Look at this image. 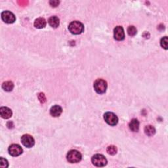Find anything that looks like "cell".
Here are the masks:
<instances>
[{
    "label": "cell",
    "mask_w": 168,
    "mask_h": 168,
    "mask_svg": "<svg viewBox=\"0 0 168 168\" xmlns=\"http://www.w3.org/2000/svg\"><path fill=\"white\" fill-rule=\"evenodd\" d=\"M38 99H39L41 103H42V104L44 103V102L46 101V96H45L44 93H40L39 94Z\"/></svg>",
    "instance_id": "obj_21"
},
{
    "label": "cell",
    "mask_w": 168,
    "mask_h": 168,
    "mask_svg": "<svg viewBox=\"0 0 168 168\" xmlns=\"http://www.w3.org/2000/svg\"><path fill=\"white\" fill-rule=\"evenodd\" d=\"M94 89L97 93L103 94L107 89V83L104 80L98 79L94 83Z\"/></svg>",
    "instance_id": "obj_3"
},
{
    "label": "cell",
    "mask_w": 168,
    "mask_h": 168,
    "mask_svg": "<svg viewBox=\"0 0 168 168\" xmlns=\"http://www.w3.org/2000/svg\"><path fill=\"white\" fill-rule=\"evenodd\" d=\"M114 38L117 41H123L125 39V33L122 26H118L114 28Z\"/></svg>",
    "instance_id": "obj_9"
},
{
    "label": "cell",
    "mask_w": 168,
    "mask_h": 168,
    "mask_svg": "<svg viewBox=\"0 0 168 168\" xmlns=\"http://www.w3.org/2000/svg\"><path fill=\"white\" fill-rule=\"evenodd\" d=\"M67 160L72 163H77L81 160L82 156L79 151L76 150H72L69 151L67 156Z\"/></svg>",
    "instance_id": "obj_2"
},
{
    "label": "cell",
    "mask_w": 168,
    "mask_h": 168,
    "mask_svg": "<svg viewBox=\"0 0 168 168\" xmlns=\"http://www.w3.org/2000/svg\"><path fill=\"white\" fill-rule=\"evenodd\" d=\"M8 151H9V153L11 156H15V157L19 156L22 154L23 153V150L22 149V147L17 144L11 145L9 147Z\"/></svg>",
    "instance_id": "obj_7"
},
{
    "label": "cell",
    "mask_w": 168,
    "mask_h": 168,
    "mask_svg": "<svg viewBox=\"0 0 168 168\" xmlns=\"http://www.w3.org/2000/svg\"><path fill=\"white\" fill-rule=\"evenodd\" d=\"M145 133L146 135H148L149 137H152L156 133V129L153 125H146L145 128Z\"/></svg>",
    "instance_id": "obj_16"
},
{
    "label": "cell",
    "mask_w": 168,
    "mask_h": 168,
    "mask_svg": "<svg viewBox=\"0 0 168 168\" xmlns=\"http://www.w3.org/2000/svg\"><path fill=\"white\" fill-rule=\"evenodd\" d=\"M2 88L5 90V91L9 92L13 89L14 84L11 81H5V82H3V84H2Z\"/></svg>",
    "instance_id": "obj_15"
},
{
    "label": "cell",
    "mask_w": 168,
    "mask_h": 168,
    "mask_svg": "<svg viewBox=\"0 0 168 168\" xmlns=\"http://www.w3.org/2000/svg\"><path fill=\"white\" fill-rule=\"evenodd\" d=\"M2 19L7 24L14 23L16 20L15 15L9 11H5L2 13Z\"/></svg>",
    "instance_id": "obj_6"
},
{
    "label": "cell",
    "mask_w": 168,
    "mask_h": 168,
    "mask_svg": "<svg viewBox=\"0 0 168 168\" xmlns=\"http://www.w3.org/2000/svg\"><path fill=\"white\" fill-rule=\"evenodd\" d=\"M12 114H13V112H12L11 110L8 107L3 106L0 108V115L4 119L10 118L12 116Z\"/></svg>",
    "instance_id": "obj_10"
},
{
    "label": "cell",
    "mask_w": 168,
    "mask_h": 168,
    "mask_svg": "<svg viewBox=\"0 0 168 168\" xmlns=\"http://www.w3.org/2000/svg\"><path fill=\"white\" fill-rule=\"evenodd\" d=\"M21 142L24 146L27 147V148H31L34 145L35 141L34 139L31 135L25 134L22 135V137H21Z\"/></svg>",
    "instance_id": "obj_8"
},
{
    "label": "cell",
    "mask_w": 168,
    "mask_h": 168,
    "mask_svg": "<svg viewBox=\"0 0 168 168\" xmlns=\"http://www.w3.org/2000/svg\"><path fill=\"white\" fill-rule=\"evenodd\" d=\"M46 20L44 18H38L36 19L34 21V26L36 28H38V29H42V28H45L46 26Z\"/></svg>",
    "instance_id": "obj_12"
},
{
    "label": "cell",
    "mask_w": 168,
    "mask_h": 168,
    "mask_svg": "<svg viewBox=\"0 0 168 168\" xmlns=\"http://www.w3.org/2000/svg\"><path fill=\"white\" fill-rule=\"evenodd\" d=\"M63 112V109L59 105L52 106L50 109V114L53 117H59Z\"/></svg>",
    "instance_id": "obj_11"
},
{
    "label": "cell",
    "mask_w": 168,
    "mask_h": 168,
    "mask_svg": "<svg viewBox=\"0 0 168 168\" xmlns=\"http://www.w3.org/2000/svg\"><path fill=\"white\" fill-rule=\"evenodd\" d=\"M137 28H135L134 26H129L128 28V33L129 34V36H135V35L137 34Z\"/></svg>",
    "instance_id": "obj_18"
},
{
    "label": "cell",
    "mask_w": 168,
    "mask_h": 168,
    "mask_svg": "<svg viewBox=\"0 0 168 168\" xmlns=\"http://www.w3.org/2000/svg\"><path fill=\"white\" fill-rule=\"evenodd\" d=\"M139 125H140V124H139V122L137 119H133L129 122V128L131 131H132L133 132H137L139 129Z\"/></svg>",
    "instance_id": "obj_13"
},
{
    "label": "cell",
    "mask_w": 168,
    "mask_h": 168,
    "mask_svg": "<svg viewBox=\"0 0 168 168\" xmlns=\"http://www.w3.org/2000/svg\"><path fill=\"white\" fill-rule=\"evenodd\" d=\"M104 120L107 124L111 126L117 125L118 123V118L113 112H108L104 114Z\"/></svg>",
    "instance_id": "obj_5"
},
{
    "label": "cell",
    "mask_w": 168,
    "mask_h": 168,
    "mask_svg": "<svg viewBox=\"0 0 168 168\" xmlns=\"http://www.w3.org/2000/svg\"><path fill=\"white\" fill-rule=\"evenodd\" d=\"M0 166L3 168H5V167L6 168L9 166V164H8V162L7 161V159H4L3 158H0Z\"/></svg>",
    "instance_id": "obj_20"
},
{
    "label": "cell",
    "mask_w": 168,
    "mask_h": 168,
    "mask_svg": "<svg viewBox=\"0 0 168 168\" xmlns=\"http://www.w3.org/2000/svg\"><path fill=\"white\" fill-rule=\"evenodd\" d=\"M91 162L97 167H104L107 164V159L102 154H95L91 158Z\"/></svg>",
    "instance_id": "obj_4"
},
{
    "label": "cell",
    "mask_w": 168,
    "mask_h": 168,
    "mask_svg": "<svg viewBox=\"0 0 168 168\" xmlns=\"http://www.w3.org/2000/svg\"><path fill=\"white\" fill-rule=\"evenodd\" d=\"M60 3L59 1H57V0H53V1L50 2V4L51 5V7H56L59 5V4Z\"/></svg>",
    "instance_id": "obj_22"
},
{
    "label": "cell",
    "mask_w": 168,
    "mask_h": 168,
    "mask_svg": "<svg viewBox=\"0 0 168 168\" xmlns=\"http://www.w3.org/2000/svg\"><path fill=\"white\" fill-rule=\"evenodd\" d=\"M48 23L51 27L56 28L59 26V19L57 17H55V16H53V17H51L49 19Z\"/></svg>",
    "instance_id": "obj_14"
},
{
    "label": "cell",
    "mask_w": 168,
    "mask_h": 168,
    "mask_svg": "<svg viewBox=\"0 0 168 168\" xmlns=\"http://www.w3.org/2000/svg\"><path fill=\"white\" fill-rule=\"evenodd\" d=\"M117 148L116 146L114 145H110L108 146V148L106 149V152H107L108 154L110 155H115L117 153Z\"/></svg>",
    "instance_id": "obj_17"
},
{
    "label": "cell",
    "mask_w": 168,
    "mask_h": 168,
    "mask_svg": "<svg viewBox=\"0 0 168 168\" xmlns=\"http://www.w3.org/2000/svg\"><path fill=\"white\" fill-rule=\"evenodd\" d=\"M68 30L72 34L78 35L84 32V26L81 22L75 20V21H73L69 24Z\"/></svg>",
    "instance_id": "obj_1"
},
{
    "label": "cell",
    "mask_w": 168,
    "mask_h": 168,
    "mask_svg": "<svg viewBox=\"0 0 168 168\" xmlns=\"http://www.w3.org/2000/svg\"><path fill=\"white\" fill-rule=\"evenodd\" d=\"M160 44H161V46L163 48H164L165 50H167V36L163 37V38H162Z\"/></svg>",
    "instance_id": "obj_19"
}]
</instances>
